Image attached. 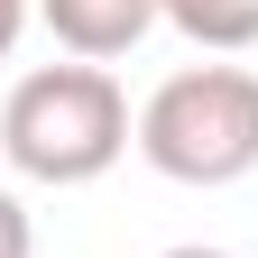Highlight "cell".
Returning <instances> with one entry per match:
<instances>
[{"mask_svg":"<svg viewBox=\"0 0 258 258\" xmlns=\"http://www.w3.org/2000/svg\"><path fill=\"white\" fill-rule=\"evenodd\" d=\"M28 19H37V0H0V64H10V46H19Z\"/></svg>","mask_w":258,"mask_h":258,"instance_id":"6","label":"cell"},{"mask_svg":"<svg viewBox=\"0 0 258 258\" xmlns=\"http://www.w3.org/2000/svg\"><path fill=\"white\" fill-rule=\"evenodd\" d=\"M129 92L111 64H37L0 102V157L28 184H92L129 157Z\"/></svg>","mask_w":258,"mask_h":258,"instance_id":"1","label":"cell"},{"mask_svg":"<svg viewBox=\"0 0 258 258\" xmlns=\"http://www.w3.org/2000/svg\"><path fill=\"white\" fill-rule=\"evenodd\" d=\"M0 258H37V231H28V212H19L10 184H0Z\"/></svg>","mask_w":258,"mask_h":258,"instance_id":"5","label":"cell"},{"mask_svg":"<svg viewBox=\"0 0 258 258\" xmlns=\"http://www.w3.org/2000/svg\"><path fill=\"white\" fill-rule=\"evenodd\" d=\"M157 258H231V249H157Z\"/></svg>","mask_w":258,"mask_h":258,"instance_id":"7","label":"cell"},{"mask_svg":"<svg viewBox=\"0 0 258 258\" xmlns=\"http://www.w3.org/2000/svg\"><path fill=\"white\" fill-rule=\"evenodd\" d=\"M157 19L194 37L203 55H249L258 46V0H157Z\"/></svg>","mask_w":258,"mask_h":258,"instance_id":"4","label":"cell"},{"mask_svg":"<svg viewBox=\"0 0 258 258\" xmlns=\"http://www.w3.org/2000/svg\"><path fill=\"white\" fill-rule=\"evenodd\" d=\"M129 139L166 184H240L258 166V74L249 64H184L139 102Z\"/></svg>","mask_w":258,"mask_h":258,"instance_id":"2","label":"cell"},{"mask_svg":"<svg viewBox=\"0 0 258 258\" xmlns=\"http://www.w3.org/2000/svg\"><path fill=\"white\" fill-rule=\"evenodd\" d=\"M37 19L55 28V46L74 64H111L157 28V0H37Z\"/></svg>","mask_w":258,"mask_h":258,"instance_id":"3","label":"cell"}]
</instances>
